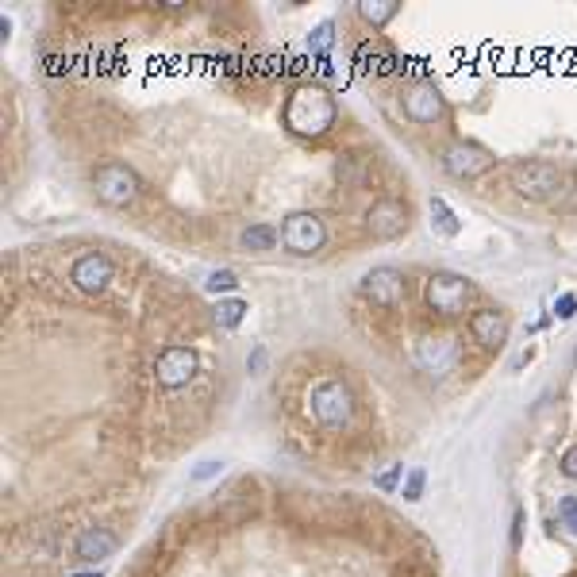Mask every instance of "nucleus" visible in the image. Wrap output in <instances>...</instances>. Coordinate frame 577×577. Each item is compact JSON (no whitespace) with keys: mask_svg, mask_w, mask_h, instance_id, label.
<instances>
[{"mask_svg":"<svg viewBox=\"0 0 577 577\" xmlns=\"http://www.w3.org/2000/svg\"><path fill=\"white\" fill-rule=\"evenodd\" d=\"M428 308L431 312H439V316H458L462 308H466L470 301V281L466 277H458V274H435L428 281Z\"/></svg>","mask_w":577,"mask_h":577,"instance_id":"obj_6","label":"nucleus"},{"mask_svg":"<svg viewBox=\"0 0 577 577\" xmlns=\"http://www.w3.org/2000/svg\"><path fill=\"white\" fill-rule=\"evenodd\" d=\"M573 366H577V351H573Z\"/></svg>","mask_w":577,"mask_h":577,"instance_id":"obj_31","label":"nucleus"},{"mask_svg":"<svg viewBox=\"0 0 577 577\" xmlns=\"http://www.w3.org/2000/svg\"><path fill=\"white\" fill-rule=\"evenodd\" d=\"M558 516H562V523L577 535V496H562L558 500Z\"/></svg>","mask_w":577,"mask_h":577,"instance_id":"obj_21","label":"nucleus"},{"mask_svg":"<svg viewBox=\"0 0 577 577\" xmlns=\"http://www.w3.org/2000/svg\"><path fill=\"white\" fill-rule=\"evenodd\" d=\"M8 31H12V20H8V16H0V38H8Z\"/></svg>","mask_w":577,"mask_h":577,"instance_id":"obj_29","label":"nucleus"},{"mask_svg":"<svg viewBox=\"0 0 577 577\" xmlns=\"http://www.w3.org/2000/svg\"><path fill=\"white\" fill-rule=\"evenodd\" d=\"M197 351H189V346H165L158 354V362H154V374H158V385L162 389H182L197 378Z\"/></svg>","mask_w":577,"mask_h":577,"instance_id":"obj_7","label":"nucleus"},{"mask_svg":"<svg viewBox=\"0 0 577 577\" xmlns=\"http://www.w3.org/2000/svg\"><path fill=\"white\" fill-rule=\"evenodd\" d=\"M431 227L439 231V235H446V239H454L462 231V220H458L454 208L443 197H431Z\"/></svg>","mask_w":577,"mask_h":577,"instance_id":"obj_15","label":"nucleus"},{"mask_svg":"<svg viewBox=\"0 0 577 577\" xmlns=\"http://www.w3.org/2000/svg\"><path fill=\"white\" fill-rule=\"evenodd\" d=\"M423 481H428V473L416 466L412 473H408V481H404V500H420L423 496Z\"/></svg>","mask_w":577,"mask_h":577,"instance_id":"obj_22","label":"nucleus"},{"mask_svg":"<svg viewBox=\"0 0 577 577\" xmlns=\"http://www.w3.org/2000/svg\"><path fill=\"white\" fill-rule=\"evenodd\" d=\"M520 528H523V512L516 508V528H512V547H520Z\"/></svg>","mask_w":577,"mask_h":577,"instance_id":"obj_27","label":"nucleus"},{"mask_svg":"<svg viewBox=\"0 0 577 577\" xmlns=\"http://www.w3.org/2000/svg\"><path fill=\"white\" fill-rule=\"evenodd\" d=\"M93 189H97L100 204H108V208H127V204L139 197V174L123 162H105L93 174Z\"/></svg>","mask_w":577,"mask_h":577,"instance_id":"obj_3","label":"nucleus"},{"mask_svg":"<svg viewBox=\"0 0 577 577\" xmlns=\"http://www.w3.org/2000/svg\"><path fill=\"white\" fill-rule=\"evenodd\" d=\"M562 473H566L570 481H577V446H570V451L562 454Z\"/></svg>","mask_w":577,"mask_h":577,"instance_id":"obj_26","label":"nucleus"},{"mask_svg":"<svg viewBox=\"0 0 577 577\" xmlns=\"http://www.w3.org/2000/svg\"><path fill=\"white\" fill-rule=\"evenodd\" d=\"M212 316H216V324L231 331V327L242 324V316H247V304H242V301H220V304L212 308Z\"/></svg>","mask_w":577,"mask_h":577,"instance_id":"obj_19","label":"nucleus"},{"mask_svg":"<svg viewBox=\"0 0 577 577\" xmlns=\"http://www.w3.org/2000/svg\"><path fill=\"white\" fill-rule=\"evenodd\" d=\"M220 470H224V462H200V466L192 470V481H208V478H216Z\"/></svg>","mask_w":577,"mask_h":577,"instance_id":"obj_24","label":"nucleus"},{"mask_svg":"<svg viewBox=\"0 0 577 577\" xmlns=\"http://www.w3.org/2000/svg\"><path fill=\"white\" fill-rule=\"evenodd\" d=\"M366 231L374 239H401L408 231V204L396 197L374 200V208L366 212Z\"/></svg>","mask_w":577,"mask_h":577,"instance_id":"obj_8","label":"nucleus"},{"mask_svg":"<svg viewBox=\"0 0 577 577\" xmlns=\"http://www.w3.org/2000/svg\"><path fill=\"white\" fill-rule=\"evenodd\" d=\"M558 185H562V174H558V165H550V162H520V165H512V189H516L523 200L543 204V200L555 197Z\"/></svg>","mask_w":577,"mask_h":577,"instance_id":"obj_4","label":"nucleus"},{"mask_svg":"<svg viewBox=\"0 0 577 577\" xmlns=\"http://www.w3.org/2000/svg\"><path fill=\"white\" fill-rule=\"evenodd\" d=\"M396 0H362L358 4V16H362L366 23H374V28H381V23H389L393 16H396Z\"/></svg>","mask_w":577,"mask_h":577,"instance_id":"obj_16","label":"nucleus"},{"mask_svg":"<svg viewBox=\"0 0 577 577\" xmlns=\"http://www.w3.org/2000/svg\"><path fill=\"white\" fill-rule=\"evenodd\" d=\"M285 123L308 139L327 135L335 127V100L324 85H297L285 105Z\"/></svg>","mask_w":577,"mask_h":577,"instance_id":"obj_1","label":"nucleus"},{"mask_svg":"<svg viewBox=\"0 0 577 577\" xmlns=\"http://www.w3.org/2000/svg\"><path fill=\"white\" fill-rule=\"evenodd\" d=\"M401 470H404V466H389V470H381V473H378V489H393L396 478H401Z\"/></svg>","mask_w":577,"mask_h":577,"instance_id":"obj_25","label":"nucleus"},{"mask_svg":"<svg viewBox=\"0 0 577 577\" xmlns=\"http://www.w3.org/2000/svg\"><path fill=\"white\" fill-rule=\"evenodd\" d=\"M489 165H493V154L478 143H454L443 154V170L458 177V182H473V177H481Z\"/></svg>","mask_w":577,"mask_h":577,"instance_id":"obj_9","label":"nucleus"},{"mask_svg":"<svg viewBox=\"0 0 577 577\" xmlns=\"http://www.w3.org/2000/svg\"><path fill=\"white\" fill-rule=\"evenodd\" d=\"M73 577H105L100 570H85V573H73Z\"/></svg>","mask_w":577,"mask_h":577,"instance_id":"obj_30","label":"nucleus"},{"mask_svg":"<svg viewBox=\"0 0 577 577\" xmlns=\"http://www.w3.org/2000/svg\"><path fill=\"white\" fill-rule=\"evenodd\" d=\"M331 47H335V23L324 20L312 35H308V50H312L316 62H319V58H327V55H331Z\"/></svg>","mask_w":577,"mask_h":577,"instance_id":"obj_18","label":"nucleus"},{"mask_svg":"<svg viewBox=\"0 0 577 577\" xmlns=\"http://www.w3.org/2000/svg\"><path fill=\"white\" fill-rule=\"evenodd\" d=\"M362 293L378 308H396L404 301V274H401V269H393V266L369 269V274L362 277Z\"/></svg>","mask_w":577,"mask_h":577,"instance_id":"obj_10","label":"nucleus"},{"mask_svg":"<svg viewBox=\"0 0 577 577\" xmlns=\"http://www.w3.org/2000/svg\"><path fill=\"white\" fill-rule=\"evenodd\" d=\"M555 316L558 319H573L577 316V297H573V293H562V297L555 301Z\"/></svg>","mask_w":577,"mask_h":577,"instance_id":"obj_23","label":"nucleus"},{"mask_svg":"<svg viewBox=\"0 0 577 577\" xmlns=\"http://www.w3.org/2000/svg\"><path fill=\"white\" fill-rule=\"evenodd\" d=\"M404 115L412 123H435L443 115V97L439 89H435L431 81H416L412 89L404 93Z\"/></svg>","mask_w":577,"mask_h":577,"instance_id":"obj_12","label":"nucleus"},{"mask_svg":"<svg viewBox=\"0 0 577 577\" xmlns=\"http://www.w3.org/2000/svg\"><path fill=\"white\" fill-rule=\"evenodd\" d=\"M262 362H266V351L259 346V351H254V358H250V369H254V374H259V369H262Z\"/></svg>","mask_w":577,"mask_h":577,"instance_id":"obj_28","label":"nucleus"},{"mask_svg":"<svg viewBox=\"0 0 577 577\" xmlns=\"http://www.w3.org/2000/svg\"><path fill=\"white\" fill-rule=\"evenodd\" d=\"M204 289L208 293H231V289H239V274L235 269H216V274H208V281H204Z\"/></svg>","mask_w":577,"mask_h":577,"instance_id":"obj_20","label":"nucleus"},{"mask_svg":"<svg viewBox=\"0 0 577 577\" xmlns=\"http://www.w3.org/2000/svg\"><path fill=\"white\" fill-rule=\"evenodd\" d=\"M115 547H120V539L108 528H85L73 543V555H77V562H100V558H112Z\"/></svg>","mask_w":577,"mask_h":577,"instance_id":"obj_14","label":"nucleus"},{"mask_svg":"<svg viewBox=\"0 0 577 577\" xmlns=\"http://www.w3.org/2000/svg\"><path fill=\"white\" fill-rule=\"evenodd\" d=\"M327 231H324V220L312 212H293L285 224H281V242H285L289 254H316L324 247Z\"/></svg>","mask_w":577,"mask_h":577,"instance_id":"obj_5","label":"nucleus"},{"mask_svg":"<svg viewBox=\"0 0 577 577\" xmlns=\"http://www.w3.org/2000/svg\"><path fill=\"white\" fill-rule=\"evenodd\" d=\"M470 335L473 343H481L485 351H500L508 339V319L505 312H496V308H481V312L470 316Z\"/></svg>","mask_w":577,"mask_h":577,"instance_id":"obj_13","label":"nucleus"},{"mask_svg":"<svg viewBox=\"0 0 577 577\" xmlns=\"http://www.w3.org/2000/svg\"><path fill=\"white\" fill-rule=\"evenodd\" d=\"M70 281L81 293H105L108 281H112V259L108 254H100V250L81 254V259L73 262V269H70Z\"/></svg>","mask_w":577,"mask_h":577,"instance_id":"obj_11","label":"nucleus"},{"mask_svg":"<svg viewBox=\"0 0 577 577\" xmlns=\"http://www.w3.org/2000/svg\"><path fill=\"white\" fill-rule=\"evenodd\" d=\"M308 408H312L319 428L339 431L354 416V393L346 389L343 378H324V381L312 385V393H308Z\"/></svg>","mask_w":577,"mask_h":577,"instance_id":"obj_2","label":"nucleus"},{"mask_svg":"<svg viewBox=\"0 0 577 577\" xmlns=\"http://www.w3.org/2000/svg\"><path fill=\"white\" fill-rule=\"evenodd\" d=\"M239 242H242V250H269L277 242V231L269 227V224H254V227L242 231Z\"/></svg>","mask_w":577,"mask_h":577,"instance_id":"obj_17","label":"nucleus"}]
</instances>
